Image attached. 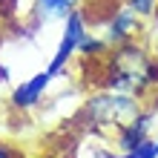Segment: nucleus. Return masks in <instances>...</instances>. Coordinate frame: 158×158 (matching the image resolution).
<instances>
[{
	"mask_svg": "<svg viewBox=\"0 0 158 158\" xmlns=\"http://www.w3.org/2000/svg\"><path fill=\"white\" fill-rule=\"evenodd\" d=\"M86 20H83V15H81V9H75L66 20H63V35H60V40H58V49H55V55H52V60H49V69L55 78L60 75L63 69H66V63L78 55V46H81V40L86 38Z\"/></svg>",
	"mask_w": 158,
	"mask_h": 158,
	"instance_id": "obj_3",
	"label": "nucleus"
},
{
	"mask_svg": "<svg viewBox=\"0 0 158 158\" xmlns=\"http://www.w3.org/2000/svg\"><path fill=\"white\" fill-rule=\"evenodd\" d=\"M152 121H155V109H141L129 124H124L115 135V144L121 147V152L127 150H135L138 144H144L150 138V129H152Z\"/></svg>",
	"mask_w": 158,
	"mask_h": 158,
	"instance_id": "obj_5",
	"label": "nucleus"
},
{
	"mask_svg": "<svg viewBox=\"0 0 158 158\" xmlns=\"http://www.w3.org/2000/svg\"><path fill=\"white\" fill-rule=\"evenodd\" d=\"M81 0H35L32 3V15H35V23H52V20H66V17L78 9Z\"/></svg>",
	"mask_w": 158,
	"mask_h": 158,
	"instance_id": "obj_7",
	"label": "nucleus"
},
{
	"mask_svg": "<svg viewBox=\"0 0 158 158\" xmlns=\"http://www.w3.org/2000/svg\"><path fill=\"white\" fill-rule=\"evenodd\" d=\"M0 158H20V155H17V150H12L9 144H0Z\"/></svg>",
	"mask_w": 158,
	"mask_h": 158,
	"instance_id": "obj_10",
	"label": "nucleus"
},
{
	"mask_svg": "<svg viewBox=\"0 0 158 158\" xmlns=\"http://www.w3.org/2000/svg\"><path fill=\"white\" fill-rule=\"evenodd\" d=\"M52 81H55V75H52L49 69H43V72H38V75H32L29 81H23L20 86L12 92V106H17V109H29V106H35V104L43 98V92L49 89Z\"/></svg>",
	"mask_w": 158,
	"mask_h": 158,
	"instance_id": "obj_6",
	"label": "nucleus"
},
{
	"mask_svg": "<svg viewBox=\"0 0 158 158\" xmlns=\"http://www.w3.org/2000/svg\"><path fill=\"white\" fill-rule=\"evenodd\" d=\"M138 112H141L138 95H129V92L104 89V92H98V95H92L86 101L89 124H95V127H115V132L124 124H129Z\"/></svg>",
	"mask_w": 158,
	"mask_h": 158,
	"instance_id": "obj_2",
	"label": "nucleus"
},
{
	"mask_svg": "<svg viewBox=\"0 0 158 158\" xmlns=\"http://www.w3.org/2000/svg\"><path fill=\"white\" fill-rule=\"evenodd\" d=\"M115 158H158V141H152V138H147L144 144H138L135 150H127L121 152Z\"/></svg>",
	"mask_w": 158,
	"mask_h": 158,
	"instance_id": "obj_8",
	"label": "nucleus"
},
{
	"mask_svg": "<svg viewBox=\"0 0 158 158\" xmlns=\"http://www.w3.org/2000/svg\"><path fill=\"white\" fill-rule=\"evenodd\" d=\"M138 17H147V15H152L155 9H158V0H129L127 3Z\"/></svg>",
	"mask_w": 158,
	"mask_h": 158,
	"instance_id": "obj_9",
	"label": "nucleus"
},
{
	"mask_svg": "<svg viewBox=\"0 0 158 158\" xmlns=\"http://www.w3.org/2000/svg\"><path fill=\"white\" fill-rule=\"evenodd\" d=\"M138 32H141V20H138V15L129 6H124V9H118V12L109 17L104 40H106V46H121V43H127V40H135Z\"/></svg>",
	"mask_w": 158,
	"mask_h": 158,
	"instance_id": "obj_4",
	"label": "nucleus"
},
{
	"mask_svg": "<svg viewBox=\"0 0 158 158\" xmlns=\"http://www.w3.org/2000/svg\"><path fill=\"white\" fill-rule=\"evenodd\" d=\"M155 72H158V66L150 60V55L141 46H135V40H127V43L115 46L112 58L106 63L104 89L129 92V95L141 98L150 86H155Z\"/></svg>",
	"mask_w": 158,
	"mask_h": 158,
	"instance_id": "obj_1",
	"label": "nucleus"
}]
</instances>
